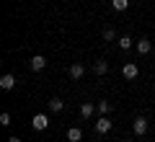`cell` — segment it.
I'll use <instances>...</instances> for the list:
<instances>
[{
	"label": "cell",
	"instance_id": "30bf717a",
	"mask_svg": "<svg viewBox=\"0 0 155 142\" xmlns=\"http://www.w3.org/2000/svg\"><path fill=\"white\" fill-rule=\"evenodd\" d=\"M96 114V104H80V116L83 119H91Z\"/></svg>",
	"mask_w": 155,
	"mask_h": 142
},
{
	"label": "cell",
	"instance_id": "52a82bcc",
	"mask_svg": "<svg viewBox=\"0 0 155 142\" xmlns=\"http://www.w3.org/2000/svg\"><path fill=\"white\" fill-rule=\"evenodd\" d=\"M83 75H85V67L80 65V62H72V65H70V78H75V80H80Z\"/></svg>",
	"mask_w": 155,
	"mask_h": 142
},
{
	"label": "cell",
	"instance_id": "3957f363",
	"mask_svg": "<svg viewBox=\"0 0 155 142\" xmlns=\"http://www.w3.org/2000/svg\"><path fill=\"white\" fill-rule=\"evenodd\" d=\"M132 132L137 137H142L145 132H147V119H145V116H137V119H134V124H132Z\"/></svg>",
	"mask_w": 155,
	"mask_h": 142
},
{
	"label": "cell",
	"instance_id": "7a4b0ae2",
	"mask_svg": "<svg viewBox=\"0 0 155 142\" xmlns=\"http://www.w3.org/2000/svg\"><path fill=\"white\" fill-rule=\"evenodd\" d=\"M31 127H34L36 132H44L47 127H49V119H47V114H36V116L31 119Z\"/></svg>",
	"mask_w": 155,
	"mask_h": 142
},
{
	"label": "cell",
	"instance_id": "277c9868",
	"mask_svg": "<svg viewBox=\"0 0 155 142\" xmlns=\"http://www.w3.org/2000/svg\"><path fill=\"white\" fill-rule=\"evenodd\" d=\"M0 88H3V91H13V88H16V78H13L11 72H5V75L0 78Z\"/></svg>",
	"mask_w": 155,
	"mask_h": 142
},
{
	"label": "cell",
	"instance_id": "8fae6325",
	"mask_svg": "<svg viewBox=\"0 0 155 142\" xmlns=\"http://www.w3.org/2000/svg\"><path fill=\"white\" fill-rule=\"evenodd\" d=\"M106 70H109V62H104V60L93 62V72H96V75H104Z\"/></svg>",
	"mask_w": 155,
	"mask_h": 142
},
{
	"label": "cell",
	"instance_id": "9a60e30c",
	"mask_svg": "<svg viewBox=\"0 0 155 142\" xmlns=\"http://www.w3.org/2000/svg\"><path fill=\"white\" fill-rule=\"evenodd\" d=\"M119 47H122V49H129V47H134V41L129 36H122V39H119Z\"/></svg>",
	"mask_w": 155,
	"mask_h": 142
},
{
	"label": "cell",
	"instance_id": "7c38bea8",
	"mask_svg": "<svg viewBox=\"0 0 155 142\" xmlns=\"http://www.w3.org/2000/svg\"><path fill=\"white\" fill-rule=\"evenodd\" d=\"M111 8L122 13V11H127V8H129V0H111Z\"/></svg>",
	"mask_w": 155,
	"mask_h": 142
},
{
	"label": "cell",
	"instance_id": "ba28073f",
	"mask_svg": "<svg viewBox=\"0 0 155 142\" xmlns=\"http://www.w3.org/2000/svg\"><path fill=\"white\" fill-rule=\"evenodd\" d=\"M134 47H137L140 54H150V49H153V41H150V39H140Z\"/></svg>",
	"mask_w": 155,
	"mask_h": 142
},
{
	"label": "cell",
	"instance_id": "9c48e42d",
	"mask_svg": "<svg viewBox=\"0 0 155 142\" xmlns=\"http://www.w3.org/2000/svg\"><path fill=\"white\" fill-rule=\"evenodd\" d=\"M67 140L70 142H80L83 140V129H80V127H70V129H67Z\"/></svg>",
	"mask_w": 155,
	"mask_h": 142
},
{
	"label": "cell",
	"instance_id": "8992f818",
	"mask_svg": "<svg viewBox=\"0 0 155 142\" xmlns=\"http://www.w3.org/2000/svg\"><path fill=\"white\" fill-rule=\"evenodd\" d=\"M122 72H124V78H127V80H134V78L140 75V67L134 65V62H129V65H124Z\"/></svg>",
	"mask_w": 155,
	"mask_h": 142
},
{
	"label": "cell",
	"instance_id": "5b68a950",
	"mask_svg": "<svg viewBox=\"0 0 155 142\" xmlns=\"http://www.w3.org/2000/svg\"><path fill=\"white\" fill-rule=\"evenodd\" d=\"M28 67H31L34 72H39V70H44L47 67V60L41 54H36V57H31V62H28Z\"/></svg>",
	"mask_w": 155,
	"mask_h": 142
},
{
	"label": "cell",
	"instance_id": "ac0fdd59",
	"mask_svg": "<svg viewBox=\"0 0 155 142\" xmlns=\"http://www.w3.org/2000/svg\"><path fill=\"white\" fill-rule=\"evenodd\" d=\"M8 142H21V140H18V137H8Z\"/></svg>",
	"mask_w": 155,
	"mask_h": 142
},
{
	"label": "cell",
	"instance_id": "e0dca14e",
	"mask_svg": "<svg viewBox=\"0 0 155 142\" xmlns=\"http://www.w3.org/2000/svg\"><path fill=\"white\" fill-rule=\"evenodd\" d=\"M11 124V114H0V127H8Z\"/></svg>",
	"mask_w": 155,
	"mask_h": 142
},
{
	"label": "cell",
	"instance_id": "d6986e66",
	"mask_svg": "<svg viewBox=\"0 0 155 142\" xmlns=\"http://www.w3.org/2000/svg\"><path fill=\"white\" fill-rule=\"evenodd\" d=\"M124 142H132V140H124Z\"/></svg>",
	"mask_w": 155,
	"mask_h": 142
},
{
	"label": "cell",
	"instance_id": "2e32d148",
	"mask_svg": "<svg viewBox=\"0 0 155 142\" xmlns=\"http://www.w3.org/2000/svg\"><path fill=\"white\" fill-rule=\"evenodd\" d=\"M104 39H106V41H114V39H116V31H114V28H104Z\"/></svg>",
	"mask_w": 155,
	"mask_h": 142
},
{
	"label": "cell",
	"instance_id": "6da1fadb",
	"mask_svg": "<svg viewBox=\"0 0 155 142\" xmlns=\"http://www.w3.org/2000/svg\"><path fill=\"white\" fill-rule=\"evenodd\" d=\"M111 127H114V124H111L109 116H101V119L93 124V129H96V134H106V132H111Z\"/></svg>",
	"mask_w": 155,
	"mask_h": 142
},
{
	"label": "cell",
	"instance_id": "4fadbf2b",
	"mask_svg": "<svg viewBox=\"0 0 155 142\" xmlns=\"http://www.w3.org/2000/svg\"><path fill=\"white\" fill-rule=\"evenodd\" d=\"M62 109H65V104H62L60 98H52V101H49V111H54V114H60Z\"/></svg>",
	"mask_w": 155,
	"mask_h": 142
},
{
	"label": "cell",
	"instance_id": "5bb4252c",
	"mask_svg": "<svg viewBox=\"0 0 155 142\" xmlns=\"http://www.w3.org/2000/svg\"><path fill=\"white\" fill-rule=\"evenodd\" d=\"M96 109H98V114H109L111 104H109V101H98V104H96Z\"/></svg>",
	"mask_w": 155,
	"mask_h": 142
}]
</instances>
